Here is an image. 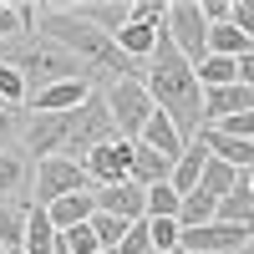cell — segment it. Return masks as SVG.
Here are the masks:
<instances>
[{"label": "cell", "mask_w": 254, "mask_h": 254, "mask_svg": "<svg viewBox=\"0 0 254 254\" xmlns=\"http://www.w3.org/2000/svg\"><path fill=\"white\" fill-rule=\"evenodd\" d=\"M168 41H173V51L188 66H198L208 56V20H203L198 0H173V5H168Z\"/></svg>", "instance_id": "obj_6"}, {"label": "cell", "mask_w": 254, "mask_h": 254, "mask_svg": "<svg viewBox=\"0 0 254 254\" xmlns=\"http://www.w3.org/2000/svg\"><path fill=\"white\" fill-rule=\"evenodd\" d=\"M102 102H107V117L117 127V137H127V142H137V132L147 127V117L158 112L142 81H107V87H102Z\"/></svg>", "instance_id": "obj_4"}, {"label": "cell", "mask_w": 254, "mask_h": 254, "mask_svg": "<svg viewBox=\"0 0 254 254\" xmlns=\"http://www.w3.org/2000/svg\"><path fill=\"white\" fill-rule=\"evenodd\" d=\"M0 254H5V249H0Z\"/></svg>", "instance_id": "obj_39"}, {"label": "cell", "mask_w": 254, "mask_h": 254, "mask_svg": "<svg viewBox=\"0 0 254 254\" xmlns=\"http://www.w3.org/2000/svg\"><path fill=\"white\" fill-rule=\"evenodd\" d=\"M158 36H163V31L142 26V20H127V26L117 31V51L132 56V61H147V56H153V46H158Z\"/></svg>", "instance_id": "obj_21"}, {"label": "cell", "mask_w": 254, "mask_h": 254, "mask_svg": "<svg viewBox=\"0 0 254 254\" xmlns=\"http://www.w3.org/2000/svg\"><path fill=\"white\" fill-rule=\"evenodd\" d=\"M31 198H0V249L5 254H20L26 244V224H31Z\"/></svg>", "instance_id": "obj_15"}, {"label": "cell", "mask_w": 254, "mask_h": 254, "mask_svg": "<svg viewBox=\"0 0 254 254\" xmlns=\"http://www.w3.org/2000/svg\"><path fill=\"white\" fill-rule=\"evenodd\" d=\"M137 142H147V147H153V153H163V158H173L178 163V153H183V137H178V127H173V117H163V112H153V117H147V127H142V132H137Z\"/></svg>", "instance_id": "obj_18"}, {"label": "cell", "mask_w": 254, "mask_h": 254, "mask_svg": "<svg viewBox=\"0 0 254 254\" xmlns=\"http://www.w3.org/2000/svg\"><path fill=\"white\" fill-rule=\"evenodd\" d=\"M178 193H173V188H168V183H153V188H147V219H178Z\"/></svg>", "instance_id": "obj_28"}, {"label": "cell", "mask_w": 254, "mask_h": 254, "mask_svg": "<svg viewBox=\"0 0 254 254\" xmlns=\"http://www.w3.org/2000/svg\"><path fill=\"white\" fill-rule=\"evenodd\" d=\"M20 254H56V224L46 219V208H31V224H26V244Z\"/></svg>", "instance_id": "obj_23"}, {"label": "cell", "mask_w": 254, "mask_h": 254, "mask_svg": "<svg viewBox=\"0 0 254 254\" xmlns=\"http://www.w3.org/2000/svg\"><path fill=\"white\" fill-rule=\"evenodd\" d=\"M15 36H20V10L15 5H0V46L15 41Z\"/></svg>", "instance_id": "obj_35"}, {"label": "cell", "mask_w": 254, "mask_h": 254, "mask_svg": "<svg viewBox=\"0 0 254 254\" xmlns=\"http://www.w3.org/2000/svg\"><path fill=\"white\" fill-rule=\"evenodd\" d=\"M239 178L244 173H234L229 163H219V158H208V168H203V178H198V193H208V198H229L239 188Z\"/></svg>", "instance_id": "obj_25"}, {"label": "cell", "mask_w": 254, "mask_h": 254, "mask_svg": "<svg viewBox=\"0 0 254 254\" xmlns=\"http://www.w3.org/2000/svg\"><path fill=\"white\" fill-rule=\"evenodd\" d=\"M87 178L92 188H107V183H127V168H132V142L127 137H112V142H97L87 153Z\"/></svg>", "instance_id": "obj_8"}, {"label": "cell", "mask_w": 254, "mask_h": 254, "mask_svg": "<svg viewBox=\"0 0 254 254\" xmlns=\"http://www.w3.org/2000/svg\"><path fill=\"white\" fill-rule=\"evenodd\" d=\"M92 178H87V168L71 163V158H41L36 163V178H31V203L36 208H51L56 198H66V193H87Z\"/></svg>", "instance_id": "obj_5"}, {"label": "cell", "mask_w": 254, "mask_h": 254, "mask_svg": "<svg viewBox=\"0 0 254 254\" xmlns=\"http://www.w3.org/2000/svg\"><path fill=\"white\" fill-rule=\"evenodd\" d=\"M20 127V107H10V102H0V147H10V132Z\"/></svg>", "instance_id": "obj_34"}, {"label": "cell", "mask_w": 254, "mask_h": 254, "mask_svg": "<svg viewBox=\"0 0 254 254\" xmlns=\"http://www.w3.org/2000/svg\"><path fill=\"white\" fill-rule=\"evenodd\" d=\"M127 178H132L137 188H153V183H168L173 178V158L153 153L147 142H132V168H127Z\"/></svg>", "instance_id": "obj_16"}, {"label": "cell", "mask_w": 254, "mask_h": 254, "mask_svg": "<svg viewBox=\"0 0 254 254\" xmlns=\"http://www.w3.org/2000/svg\"><path fill=\"white\" fill-rule=\"evenodd\" d=\"M249 239L254 229H239V224H203V229H183L178 234V249L183 254H249Z\"/></svg>", "instance_id": "obj_7"}, {"label": "cell", "mask_w": 254, "mask_h": 254, "mask_svg": "<svg viewBox=\"0 0 254 254\" xmlns=\"http://www.w3.org/2000/svg\"><path fill=\"white\" fill-rule=\"evenodd\" d=\"M36 158L26 147H0V198H31Z\"/></svg>", "instance_id": "obj_10"}, {"label": "cell", "mask_w": 254, "mask_h": 254, "mask_svg": "<svg viewBox=\"0 0 254 254\" xmlns=\"http://www.w3.org/2000/svg\"><path fill=\"white\" fill-rule=\"evenodd\" d=\"M92 92H97L92 81H56V87L36 92L26 107H31V112H76V107H81V102H87Z\"/></svg>", "instance_id": "obj_13"}, {"label": "cell", "mask_w": 254, "mask_h": 254, "mask_svg": "<svg viewBox=\"0 0 254 254\" xmlns=\"http://www.w3.org/2000/svg\"><path fill=\"white\" fill-rule=\"evenodd\" d=\"M178 219H147V239H153V254H173L178 249Z\"/></svg>", "instance_id": "obj_29"}, {"label": "cell", "mask_w": 254, "mask_h": 254, "mask_svg": "<svg viewBox=\"0 0 254 254\" xmlns=\"http://www.w3.org/2000/svg\"><path fill=\"white\" fill-rule=\"evenodd\" d=\"M198 142L208 147V158L229 163V168H234V173H254V142H239V137H224V132H214V127H203V132H198Z\"/></svg>", "instance_id": "obj_14"}, {"label": "cell", "mask_w": 254, "mask_h": 254, "mask_svg": "<svg viewBox=\"0 0 254 254\" xmlns=\"http://www.w3.org/2000/svg\"><path fill=\"white\" fill-rule=\"evenodd\" d=\"M229 10H234V0H203V20L208 26H224Z\"/></svg>", "instance_id": "obj_36"}, {"label": "cell", "mask_w": 254, "mask_h": 254, "mask_svg": "<svg viewBox=\"0 0 254 254\" xmlns=\"http://www.w3.org/2000/svg\"><path fill=\"white\" fill-rule=\"evenodd\" d=\"M239 112H254V92L249 87H219V92H203V127H214L224 117H239Z\"/></svg>", "instance_id": "obj_12"}, {"label": "cell", "mask_w": 254, "mask_h": 254, "mask_svg": "<svg viewBox=\"0 0 254 254\" xmlns=\"http://www.w3.org/2000/svg\"><path fill=\"white\" fill-rule=\"evenodd\" d=\"M249 51V36L244 31H234L224 20V26H208V56H224V61H239Z\"/></svg>", "instance_id": "obj_26"}, {"label": "cell", "mask_w": 254, "mask_h": 254, "mask_svg": "<svg viewBox=\"0 0 254 254\" xmlns=\"http://www.w3.org/2000/svg\"><path fill=\"white\" fill-rule=\"evenodd\" d=\"M87 224H92V234H97V244L107 249V254H112V249L122 244V234H127V229H132V224H122V219H112V214H92Z\"/></svg>", "instance_id": "obj_27"}, {"label": "cell", "mask_w": 254, "mask_h": 254, "mask_svg": "<svg viewBox=\"0 0 254 254\" xmlns=\"http://www.w3.org/2000/svg\"><path fill=\"white\" fill-rule=\"evenodd\" d=\"M239 87H249V92H254V46L239 56Z\"/></svg>", "instance_id": "obj_37"}, {"label": "cell", "mask_w": 254, "mask_h": 254, "mask_svg": "<svg viewBox=\"0 0 254 254\" xmlns=\"http://www.w3.org/2000/svg\"><path fill=\"white\" fill-rule=\"evenodd\" d=\"M142 87H147V97H153V107L163 117H173L183 142H193L203 132V87H198V71L173 51L168 31L158 36L153 56L142 61Z\"/></svg>", "instance_id": "obj_2"}, {"label": "cell", "mask_w": 254, "mask_h": 254, "mask_svg": "<svg viewBox=\"0 0 254 254\" xmlns=\"http://www.w3.org/2000/svg\"><path fill=\"white\" fill-rule=\"evenodd\" d=\"M203 168H208V147L193 137V142H188L183 153H178V163H173V178H168V188H173L178 198H183V193H193V188H198V178H203Z\"/></svg>", "instance_id": "obj_17"}, {"label": "cell", "mask_w": 254, "mask_h": 254, "mask_svg": "<svg viewBox=\"0 0 254 254\" xmlns=\"http://www.w3.org/2000/svg\"><path fill=\"white\" fill-rule=\"evenodd\" d=\"M97 214V203H92V188L87 193H66V198H56L51 208H46V219L56 224V229H76V224H87Z\"/></svg>", "instance_id": "obj_19"}, {"label": "cell", "mask_w": 254, "mask_h": 254, "mask_svg": "<svg viewBox=\"0 0 254 254\" xmlns=\"http://www.w3.org/2000/svg\"><path fill=\"white\" fill-rule=\"evenodd\" d=\"M193 71H198V87H203V92H219V87H234V81H239V61H224V56H203Z\"/></svg>", "instance_id": "obj_24"}, {"label": "cell", "mask_w": 254, "mask_h": 254, "mask_svg": "<svg viewBox=\"0 0 254 254\" xmlns=\"http://www.w3.org/2000/svg\"><path fill=\"white\" fill-rule=\"evenodd\" d=\"M112 254H153V239H147V219L127 229V234H122V244H117Z\"/></svg>", "instance_id": "obj_32"}, {"label": "cell", "mask_w": 254, "mask_h": 254, "mask_svg": "<svg viewBox=\"0 0 254 254\" xmlns=\"http://www.w3.org/2000/svg\"><path fill=\"white\" fill-rule=\"evenodd\" d=\"M0 66H15V71H20V81H26V102H31L36 92L56 87V81H92L87 66H81L71 51H61L56 41L41 36V31L5 41V46H0Z\"/></svg>", "instance_id": "obj_3"}, {"label": "cell", "mask_w": 254, "mask_h": 254, "mask_svg": "<svg viewBox=\"0 0 254 254\" xmlns=\"http://www.w3.org/2000/svg\"><path fill=\"white\" fill-rule=\"evenodd\" d=\"M219 219V198H208V193H183L178 203V229H203V224H214Z\"/></svg>", "instance_id": "obj_22"}, {"label": "cell", "mask_w": 254, "mask_h": 254, "mask_svg": "<svg viewBox=\"0 0 254 254\" xmlns=\"http://www.w3.org/2000/svg\"><path fill=\"white\" fill-rule=\"evenodd\" d=\"M117 127L107 117V102L102 92H92L76 112H31V122L20 127V147L41 163V158H71L87 163V153L97 142H112Z\"/></svg>", "instance_id": "obj_1"}, {"label": "cell", "mask_w": 254, "mask_h": 254, "mask_svg": "<svg viewBox=\"0 0 254 254\" xmlns=\"http://www.w3.org/2000/svg\"><path fill=\"white\" fill-rule=\"evenodd\" d=\"M61 244H66V254H102L97 234H92V224H76V229H56Z\"/></svg>", "instance_id": "obj_30"}, {"label": "cell", "mask_w": 254, "mask_h": 254, "mask_svg": "<svg viewBox=\"0 0 254 254\" xmlns=\"http://www.w3.org/2000/svg\"><path fill=\"white\" fill-rule=\"evenodd\" d=\"M173 254H183V249H173Z\"/></svg>", "instance_id": "obj_38"}, {"label": "cell", "mask_w": 254, "mask_h": 254, "mask_svg": "<svg viewBox=\"0 0 254 254\" xmlns=\"http://www.w3.org/2000/svg\"><path fill=\"white\" fill-rule=\"evenodd\" d=\"M92 203H97V214H112L122 224H142L147 219V188H137L132 178H127V183H107V188H92Z\"/></svg>", "instance_id": "obj_9"}, {"label": "cell", "mask_w": 254, "mask_h": 254, "mask_svg": "<svg viewBox=\"0 0 254 254\" xmlns=\"http://www.w3.org/2000/svg\"><path fill=\"white\" fill-rule=\"evenodd\" d=\"M219 224H239V229H254V193H249V173L239 178V188L229 198H219Z\"/></svg>", "instance_id": "obj_20"}, {"label": "cell", "mask_w": 254, "mask_h": 254, "mask_svg": "<svg viewBox=\"0 0 254 254\" xmlns=\"http://www.w3.org/2000/svg\"><path fill=\"white\" fill-rule=\"evenodd\" d=\"M229 26L244 31V36H249V46H254V0H234V10H229Z\"/></svg>", "instance_id": "obj_33"}, {"label": "cell", "mask_w": 254, "mask_h": 254, "mask_svg": "<svg viewBox=\"0 0 254 254\" xmlns=\"http://www.w3.org/2000/svg\"><path fill=\"white\" fill-rule=\"evenodd\" d=\"M76 20H87V26H97L102 36H112L117 41V31L132 20V0H81V5H66Z\"/></svg>", "instance_id": "obj_11"}, {"label": "cell", "mask_w": 254, "mask_h": 254, "mask_svg": "<svg viewBox=\"0 0 254 254\" xmlns=\"http://www.w3.org/2000/svg\"><path fill=\"white\" fill-rule=\"evenodd\" d=\"M0 102H10V107H26V81H20L15 66H0Z\"/></svg>", "instance_id": "obj_31"}]
</instances>
